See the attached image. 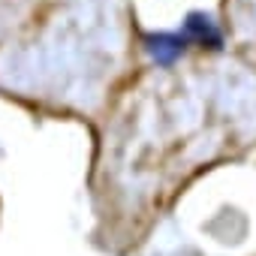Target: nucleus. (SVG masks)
I'll return each mask as SVG.
<instances>
[{"instance_id":"f257e3e1","label":"nucleus","mask_w":256,"mask_h":256,"mask_svg":"<svg viewBox=\"0 0 256 256\" xmlns=\"http://www.w3.org/2000/svg\"><path fill=\"white\" fill-rule=\"evenodd\" d=\"M226 48L256 70V0H223Z\"/></svg>"}]
</instances>
